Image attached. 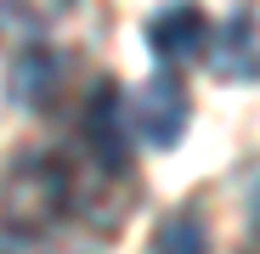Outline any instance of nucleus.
Listing matches in <instances>:
<instances>
[{
    "mask_svg": "<svg viewBox=\"0 0 260 254\" xmlns=\"http://www.w3.org/2000/svg\"><path fill=\"white\" fill-rule=\"evenodd\" d=\"M74 203V187H68V169L57 158H23L6 187H0V221H6L12 237H40L62 221V209Z\"/></svg>",
    "mask_w": 260,
    "mask_h": 254,
    "instance_id": "obj_1",
    "label": "nucleus"
},
{
    "mask_svg": "<svg viewBox=\"0 0 260 254\" xmlns=\"http://www.w3.org/2000/svg\"><path fill=\"white\" fill-rule=\"evenodd\" d=\"M130 124H136L142 147H158V153H170V147L187 136V124H192V96H187L181 74L170 68V62L136 91V102H130Z\"/></svg>",
    "mask_w": 260,
    "mask_h": 254,
    "instance_id": "obj_2",
    "label": "nucleus"
},
{
    "mask_svg": "<svg viewBox=\"0 0 260 254\" xmlns=\"http://www.w3.org/2000/svg\"><path fill=\"white\" fill-rule=\"evenodd\" d=\"M147 51L158 62H192L209 51V17L192 6V0H170L158 17H147Z\"/></svg>",
    "mask_w": 260,
    "mask_h": 254,
    "instance_id": "obj_3",
    "label": "nucleus"
},
{
    "mask_svg": "<svg viewBox=\"0 0 260 254\" xmlns=\"http://www.w3.org/2000/svg\"><path fill=\"white\" fill-rule=\"evenodd\" d=\"M85 141H91L96 153V169L113 181H124V169H130V153H124V130H119V85H96V96L91 107H85Z\"/></svg>",
    "mask_w": 260,
    "mask_h": 254,
    "instance_id": "obj_4",
    "label": "nucleus"
},
{
    "mask_svg": "<svg viewBox=\"0 0 260 254\" xmlns=\"http://www.w3.org/2000/svg\"><path fill=\"white\" fill-rule=\"evenodd\" d=\"M215 74L221 79H260V17L254 12H232V23L215 40Z\"/></svg>",
    "mask_w": 260,
    "mask_h": 254,
    "instance_id": "obj_5",
    "label": "nucleus"
},
{
    "mask_svg": "<svg viewBox=\"0 0 260 254\" xmlns=\"http://www.w3.org/2000/svg\"><path fill=\"white\" fill-rule=\"evenodd\" d=\"M153 254H209V226H204V215H198L192 203L170 209V215L158 221V232H153Z\"/></svg>",
    "mask_w": 260,
    "mask_h": 254,
    "instance_id": "obj_6",
    "label": "nucleus"
},
{
    "mask_svg": "<svg viewBox=\"0 0 260 254\" xmlns=\"http://www.w3.org/2000/svg\"><path fill=\"white\" fill-rule=\"evenodd\" d=\"M57 57L51 51H23L17 57V68H12V102H23V107H40L51 91H57Z\"/></svg>",
    "mask_w": 260,
    "mask_h": 254,
    "instance_id": "obj_7",
    "label": "nucleus"
},
{
    "mask_svg": "<svg viewBox=\"0 0 260 254\" xmlns=\"http://www.w3.org/2000/svg\"><path fill=\"white\" fill-rule=\"evenodd\" d=\"M249 215H254V232H260V181H254V192H249Z\"/></svg>",
    "mask_w": 260,
    "mask_h": 254,
    "instance_id": "obj_8",
    "label": "nucleus"
}]
</instances>
